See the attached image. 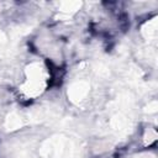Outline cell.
Here are the masks:
<instances>
[{
  "instance_id": "cell-1",
  "label": "cell",
  "mask_w": 158,
  "mask_h": 158,
  "mask_svg": "<svg viewBox=\"0 0 158 158\" xmlns=\"http://www.w3.org/2000/svg\"><path fill=\"white\" fill-rule=\"evenodd\" d=\"M95 158H118V154L117 153H102Z\"/></svg>"
}]
</instances>
